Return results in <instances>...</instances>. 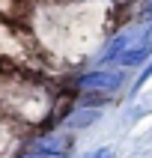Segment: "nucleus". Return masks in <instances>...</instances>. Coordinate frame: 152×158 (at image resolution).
Listing matches in <instances>:
<instances>
[{
	"label": "nucleus",
	"instance_id": "nucleus-7",
	"mask_svg": "<svg viewBox=\"0 0 152 158\" xmlns=\"http://www.w3.org/2000/svg\"><path fill=\"white\" fill-rule=\"evenodd\" d=\"M84 158H113V152L110 149H96V152H89V155H84Z\"/></svg>",
	"mask_w": 152,
	"mask_h": 158
},
{
	"label": "nucleus",
	"instance_id": "nucleus-4",
	"mask_svg": "<svg viewBox=\"0 0 152 158\" xmlns=\"http://www.w3.org/2000/svg\"><path fill=\"white\" fill-rule=\"evenodd\" d=\"M128 45H131V42H128V36H125V33H122V36H116L113 42L107 45V51H105V57H101V60H105V63L116 60V57H119V54H122L125 48H128Z\"/></svg>",
	"mask_w": 152,
	"mask_h": 158
},
{
	"label": "nucleus",
	"instance_id": "nucleus-5",
	"mask_svg": "<svg viewBox=\"0 0 152 158\" xmlns=\"http://www.w3.org/2000/svg\"><path fill=\"white\" fill-rule=\"evenodd\" d=\"M98 119V110H78L75 116H69V128H84V125H92Z\"/></svg>",
	"mask_w": 152,
	"mask_h": 158
},
{
	"label": "nucleus",
	"instance_id": "nucleus-6",
	"mask_svg": "<svg viewBox=\"0 0 152 158\" xmlns=\"http://www.w3.org/2000/svg\"><path fill=\"white\" fill-rule=\"evenodd\" d=\"M27 158H66V152H45V149H33Z\"/></svg>",
	"mask_w": 152,
	"mask_h": 158
},
{
	"label": "nucleus",
	"instance_id": "nucleus-2",
	"mask_svg": "<svg viewBox=\"0 0 152 158\" xmlns=\"http://www.w3.org/2000/svg\"><path fill=\"white\" fill-rule=\"evenodd\" d=\"M149 54H152V39L146 36V39H140V42H131L122 54H119V57H116V63L125 66V69H131V66H140Z\"/></svg>",
	"mask_w": 152,
	"mask_h": 158
},
{
	"label": "nucleus",
	"instance_id": "nucleus-3",
	"mask_svg": "<svg viewBox=\"0 0 152 158\" xmlns=\"http://www.w3.org/2000/svg\"><path fill=\"white\" fill-rule=\"evenodd\" d=\"M36 149H45V152H66L69 155V149H72V137L66 134H51V137H42V140L36 143Z\"/></svg>",
	"mask_w": 152,
	"mask_h": 158
},
{
	"label": "nucleus",
	"instance_id": "nucleus-1",
	"mask_svg": "<svg viewBox=\"0 0 152 158\" xmlns=\"http://www.w3.org/2000/svg\"><path fill=\"white\" fill-rule=\"evenodd\" d=\"M119 84H122V78L116 72H89V75H80L78 78V87L89 89V93H110Z\"/></svg>",
	"mask_w": 152,
	"mask_h": 158
}]
</instances>
